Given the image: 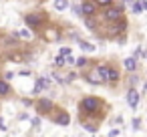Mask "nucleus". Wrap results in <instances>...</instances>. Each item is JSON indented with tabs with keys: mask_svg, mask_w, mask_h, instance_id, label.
<instances>
[{
	"mask_svg": "<svg viewBox=\"0 0 147 137\" xmlns=\"http://www.w3.org/2000/svg\"><path fill=\"white\" fill-rule=\"evenodd\" d=\"M105 109H107V107H105V101H103V99L93 97V95L83 97V99L79 101V119H81V123H83V121L99 123V121L105 119V113H107Z\"/></svg>",
	"mask_w": 147,
	"mask_h": 137,
	"instance_id": "1",
	"label": "nucleus"
},
{
	"mask_svg": "<svg viewBox=\"0 0 147 137\" xmlns=\"http://www.w3.org/2000/svg\"><path fill=\"white\" fill-rule=\"evenodd\" d=\"M24 22H26V26H28V30H45L47 28V24H49V16H47V12H30V14H26L24 16Z\"/></svg>",
	"mask_w": 147,
	"mask_h": 137,
	"instance_id": "2",
	"label": "nucleus"
},
{
	"mask_svg": "<svg viewBox=\"0 0 147 137\" xmlns=\"http://www.w3.org/2000/svg\"><path fill=\"white\" fill-rule=\"evenodd\" d=\"M125 18V8H123V4H111V6H107L105 10H103V20L105 22H109V24H113V22H119V20H123Z\"/></svg>",
	"mask_w": 147,
	"mask_h": 137,
	"instance_id": "3",
	"label": "nucleus"
},
{
	"mask_svg": "<svg viewBox=\"0 0 147 137\" xmlns=\"http://www.w3.org/2000/svg\"><path fill=\"white\" fill-rule=\"evenodd\" d=\"M32 107H34V111H36L38 115L49 117V115L55 111V101H53L51 97H38V99H34Z\"/></svg>",
	"mask_w": 147,
	"mask_h": 137,
	"instance_id": "4",
	"label": "nucleus"
},
{
	"mask_svg": "<svg viewBox=\"0 0 147 137\" xmlns=\"http://www.w3.org/2000/svg\"><path fill=\"white\" fill-rule=\"evenodd\" d=\"M127 20L123 18V20H119V22H113V24H109L107 26V38H115L117 40V36H123L125 32H127Z\"/></svg>",
	"mask_w": 147,
	"mask_h": 137,
	"instance_id": "5",
	"label": "nucleus"
},
{
	"mask_svg": "<svg viewBox=\"0 0 147 137\" xmlns=\"http://www.w3.org/2000/svg\"><path fill=\"white\" fill-rule=\"evenodd\" d=\"M49 119H51L53 123L61 125V127H69V125H71V115H69V111H65V109H57V107H55V111L49 115Z\"/></svg>",
	"mask_w": 147,
	"mask_h": 137,
	"instance_id": "6",
	"label": "nucleus"
},
{
	"mask_svg": "<svg viewBox=\"0 0 147 137\" xmlns=\"http://www.w3.org/2000/svg\"><path fill=\"white\" fill-rule=\"evenodd\" d=\"M81 12H83V18H97L99 16V6L93 2V0H83L81 2Z\"/></svg>",
	"mask_w": 147,
	"mask_h": 137,
	"instance_id": "7",
	"label": "nucleus"
},
{
	"mask_svg": "<svg viewBox=\"0 0 147 137\" xmlns=\"http://www.w3.org/2000/svg\"><path fill=\"white\" fill-rule=\"evenodd\" d=\"M53 87V81L49 79V77H36V83H34V87H32V95H34V99H36V95H40L42 91H49Z\"/></svg>",
	"mask_w": 147,
	"mask_h": 137,
	"instance_id": "8",
	"label": "nucleus"
},
{
	"mask_svg": "<svg viewBox=\"0 0 147 137\" xmlns=\"http://www.w3.org/2000/svg\"><path fill=\"white\" fill-rule=\"evenodd\" d=\"M42 34H45V38H47L49 43H51V40H61V38H63L61 28H59V26H53V24H51V26H47V28L42 30Z\"/></svg>",
	"mask_w": 147,
	"mask_h": 137,
	"instance_id": "9",
	"label": "nucleus"
},
{
	"mask_svg": "<svg viewBox=\"0 0 147 137\" xmlns=\"http://www.w3.org/2000/svg\"><path fill=\"white\" fill-rule=\"evenodd\" d=\"M125 99H127V105L135 111L137 109V105H139V99H141V93L137 91V89H127V95H125Z\"/></svg>",
	"mask_w": 147,
	"mask_h": 137,
	"instance_id": "10",
	"label": "nucleus"
},
{
	"mask_svg": "<svg viewBox=\"0 0 147 137\" xmlns=\"http://www.w3.org/2000/svg\"><path fill=\"white\" fill-rule=\"evenodd\" d=\"M119 81H121V73H119V69H115L113 65H109V75H107V81H105V85H111V87H115V85H119Z\"/></svg>",
	"mask_w": 147,
	"mask_h": 137,
	"instance_id": "11",
	"label": "nucleus"
},
{
	"mask_svg": "<svg viewBox=\"0 0 147 137\" xmlns=\"http://www.w3.org/2000/svg\"><path fill=\"white\" fill-rule=\"evenodd\" d=\"M89 69H91V73H89V75H85L83 79H85L89 85H93V87H99V85H103V81H101V79H99V75H97V67H95V65H91Z\"/></svg>",
	"mask_w": 147,
	"mask_h": 137,
	"instance_id": "12",
	"label": "nucleus"
},
{
	"mask_svg": "<svg viewBox=\"0 0 147 137\" xmlns=\"http://www.w3.org/2000/svg\"><path fill=\"white\" fill-rule=\"evenodd\" d=\"M137 65H139V63H137L135 57H127V59L123 61V69H125L127 73H135V71H137Z\"/></svg>",
	"mask_w": 147,
	"mask_h": 137,
	"instance_id": "13",
	"label": "nucleus"
},
{
	"mask_svg": "<svg viewBox=\"0 0 147 137\" xmlns=\"http://www.w3.org/2000/svg\"><path fill=\"white\" fill-rule=\"evenodd\" d=\"M53 6H55V10H59V12H65V10H69V0H53Z\"/></svg>",
	"mask_w": 147,
	"mask_h": 137,
	"instance_id": "14",
	"label": "nucleus"
},
{
	"mask_svg": "<svg viewBox=\"0 0 147 137\" xmlns=\"http://www.w3.org/2000/svg\"><path fill=\"white\" fill-rule=\"evenodd\" d=\"M10 93H12L10 85H8L6 81H2V79H0V99H4V97H8Z\"/></svg>",
	"mask_w": 147,
	"mask_h": 137,
	"instance_id": "15",
	"label": "nucleus"
},
{
	"mask_svg": "<svg viewBox=\"0 0 147 137\" xmlns=\"http://www.w3.org/2000/svg\"><path fill=\"white\" fill-rule=\"evenodd\" d=\"M79 47L83 49V53H95V51H97V47H95L93 43H89V40H83V38L79 40Z\"/></svg>",
	"mask_w": 147,
	"mask_h": 137,
	"instance_id": "16",
	"label": "nucleus"
},
{
	"mask_svg": "<svg viewBox=\"0 0 147 137\" xmlns=\"http://www.w3.org/2000/svg\"><path fill=\"white\" fill-rule=\"evenodd\" d=\"M81 125H83V129H85V131H89V133H93V135L99 131V123H93V121H83Z\"/></svg>",
	"mask_w": 147,
	"mask_h": 137,
	"instance_id": "17",
	"label": "nucleus"
},
{
	"mask_svg": "<svg viewBox=\"0 0 147 137\" xmlns=\"http://www.w3.org/2000/svg\"><path fill=\"white\" fill-rule=\"evenodd\" d=\"M91 63H93V61H89L87 57H79V59L75 61V67H77V69H87V67H91Z\"/></svg>",
	"mask_w": 147,
	"mask_h": 137,
	"instance_id": "18",
	"label": "nucleus"
},
{
	"mask_svg": "<svg viewBox=\"0 0 147 137\" xmlns=\"http://www.w3.org/2000/svg\"><path fill=\"white\" fill-rule=\"evenodd\" d=\"M137 83H139V75H137V73H129V77H127V87H129V89H135Z\"/></svg>",
	"mask_w": 147,
	"mask_h": 137,
	"instance_id": "19",
	"label": "nucleus"
},
{
	"mask_svg": "<svg viewBox=\"0 0 147 137\" xmlns=\"http://www.w3.org/2000/svg\"><path fill=\"white\" fill-rule=\"evenodd\" d=\"M53 67H55V69H63V67H67V59H65V57H61V55H59V57H55Z\"/></svg>",
	"mask_w": 147,
	"mask_h": 137,
	"instance_id": "20",
	"label": "nucleus"
},
{
	"mask_svg": "<svg viewBox=\"0 0 147 137\" xmlns=\"http://www.w3.org/2000/svg\"><path fill=\"white\" fill-rule=\"evenodd\" d=\"M85 26H87V28H91L93 32H97V28H99V24H97V20H95V18H85Z\"/></svg>",
	"mask_w": 147,
	"mask_h": 137,
	"instance_id": "21",
	"label": "nucleus"
},
{
	"mask_svg": "<svg viewBox=\"0 0 147 137\" xmlns=\"http://www.w3.org/2000/svg\"><path fill=\"white\" fill-rule=\"evenodd\" d=\"M14 36H16V38H32L34 34H32V32H28V28H24V30H18V32H14Z\"/></svg>",
	"mask_w": 147,
	"mask_h": 137,
	"instance_id": "22",
	"label": "nucleus"
},
{
	"mask_svg": "<svg viewBox=\"0 0 147 137\" xmlns=\"http://www.w3.org/2000/svg\"><path fill=\"white\" fill-rule=\"evenodd\" d=\"M53 81H55V83H59V85H67V81H65V77H61V73H59L57 69L53 71Z\"/></svg>",
	"mask_w": 147,
	"mask_h": 137,
	"instance_id": "23",
	"label": "nucleus"
},
{
	"mask_svg": "<svg viewBox=\"0 0 147 137\" xmlns=\"http://www.w3.org/2000/svg\"><path fill=\"white\" fill-rule=\"evenodd\" d=\"M59 55L65 57V59H67V57H73V49H71V47H61V53H59Z\"/></svg>",
	"mask_w": 147,
	"mask_h": 137,
	"instance_id": "24",
	"label": "nucleus"
},
{
	"mask_svg": "<svg viewBox=\"0 0 147 137\" xmlns=\"http://www.w3.org/2000/svg\"><path fill=\"white\" fill-rule=\"evenodd\" d=\"M93 2H95L97 6H103V8H107V6H111V4H115L113 0H93Z\"/></svg>",
	"mask_w": 147,
	"mask_h": 137,
	"instance_id": "25",
	"label": "nucleus"
},
{
	"mask_svg": "<svg viewBox=\"0 0 147 137\" xmlns=\"http://www.w3.org/2000/svg\"><path fill=\"white\" fill-rule=\"evenodd\" d=\"M77 77H79V75H77V71H71V73L65 77V81H67V83H73V81H77Z\"/></svg>",
	"mask_w": 147,
	"mask_h": 137,
	"instance_id": "26",
	"label": "nucleus"
},
{
	"mask_svg": "<svg viewBox=\"0 0 147 137\" xmlns=\"http://www.w3.org/2000/svg\"><path fill=\"white\" fill-rule=\"evenodd\" d=\"M40 123H42V119H40V117H32V119H30L32 129H38V127H40Z\"/></svg>",
	"mask_w": 147,
	"mask_h": 137,
	"instance_id": "27",
	"label": "nucleus"
},
{
	"mask_svg": "<svg viewBox=\"0 0 147 137\" xmlns=\"http://www.w3.org/2000/svg\"><path fill=\"white\" fill-rule=\"evenodd\" d=\"M141 10H143V8H141L139 2H133V4H131V12H133V14H139Z\"/></svg>",
	"mask_w": 147,
	"mask_h": 137,
	"instance_id": "28",
	"label": "nucleus"
},
{
	"mask_svg": "<svg viewBox=\"0 0 147 137\" xmlns=\"http://www.w3.org/2000/svg\"><path fill=\"white\" fill-rule=\"evenodd\" d=\"M131 127H133V129H141V119H139V117H133V119H131Z\"/></svg>",
	"mask_w": 147,
	"mask_h": 137,
	"instance_id": "29",
	"label": "nucleus"
},
{
	"mask_svg": "<svg viewBox=\"0 0 147 137\" xmlns=\"http://www.w3.org/2000/svg\"><path fill=\"white\" fill-rule=\"evenodd\" d=\"M12 77H14V73H12V71H6V73L2 75V81H6V83H8V81H12Z\"/></svg>",
	"mask_w": 147,
	"mask_h": 137,
	"instance_id": "30",
	"label": "nucleus"
},
{
	"mask_svg": "<svg viewBox=\"0 0 147 137\" xmlns=\"http://www.w3.org/2000/svg\"><path fill=\"white\" fill-rule=\"evenodd\" d=\"M73 10H75V14H77V16H83V12H81V4H75V6H73Z\"/></svg>",
	"mask_w": 147,
	"mask_h": 137,
	"instance_id": "31",
	"label": "nucleus"
},
{
	"mask_svg": "<svg viewBox=\"0 0 147 137\" xmlns=\"http://www.w3.org/2000/svg\"><path fill=\"white\" fill-rule=\"evenodd\" d=\"M20 103H22L24 107H32V103H34V101H30V99H20Z\"/></svg>",
	"mask_w": 147,
	"mask_h": 137,
	"instance_id": "32",
	"label": "nucleus"
},
{
	"mask_svg": "<svg viewBox=\"0 0 147 137\" xmlns=\"http://www.w3.org/2000/svg\"><path fill=\"white\" fill-rule=\"evenodd\" d=\"M119 133H121V129H117V127H115V129H111V131H109V137H117Z\"/></svg>",
	"mask_w": 147,
	"mask_h": 137,
	"instance_id": "33",
	"label": "nucleus"
},
{
	"mask_svg": "<svg viewBox=\"0 0 147 137\" xmlns=\"http://www.w3.org/2000/svg\"><path fill=\"white\" fill-rule=\"evenodd\" d=\"M6 129H8V127H6V121L0 117V131H6Z\"/></svg>",
	"mask_w": 147,
	"mask_h": 137,
	"instance_id": "34",
	"label": "nucleus"
},
{
	"mask_svg": "<svg viewBox=\"0 0 147 137\" xmlns=\"http://www.w3.org/2000/svg\"><path fill=\"white\" fill-rule=\"evenodd\" d=\"M71 65H75V59L73 57H67V67H71Z\"/></svg>",
	"mask_w": 147,
	"mask_h": 137,
	"instance_id": "35",
	"label": "nucleus"
},
{
	"mask_svg": "<svg viewBox=\"0 0 147 137\" xmlns=\"http://www.w3.org/2000/svg\"><path fill=\"white\" fill-rule=\"evenodd\" d=\"M20 75H22V77H30V71H28V69H22Z\"/></svg>",
	"mask_w": 147,
	"mask_h": 137,
	"instance_id": "36",
	"label": "nucleus"
},
{
	"mask_svg": "<svg viewBox=\"0 0 147 137\" xmlns=\"http://www.w3.org/2000/svg\"><path fill=\"white\" fill-rule=\"evenodd\" d=\"M24 119H28V113H20L18 115V121H24Z\"/></svg>",
	"mask_w": 147,
	"mask_h": 137,
	"instance_id": "37",
	"label": "nucleus"
},
{
	"mask_svg": "<svg viewBox=\"0 0 147 137\" xmlns=\"http://www.w3.org/2000/svg\"><path fill=\"white\" fill-rule=\"evenodd\" d=\"M121 123H123V117H121V115H117V119H115V125H121Z\"/></svg>",
	"mask_w": 147,
	"mask_h": 137,
	"instance_id": "38",
	"label": "nucleus"
},
{
	"mask_svg": "<svg viewBox=\"0 0 147 137\" xmlns=\"http://www.w3.org/2000/svg\"><path fill=\"white\" fill-rule=\"evenodd\" d=\"M121 2H123V4H133L135 0H121Z\"/></svg>",
	"mask_w": 147,
	"mask_h": 137,
	"instance_id": "39",
	"label": "nucleus"
},
{
	"mask_svg": "<svg viewBox=\"0 0 147 137\" xmlns=\"http://www.w3.org/2000/svg\"><path fill=\"white\" fill-rule=\"evenodd\" d=\"M143 93H147V81H145V85H143Z\"/></svg>",
	"mask_w": 147,
	"mask_h": 137,
	"instance_id": "40",
	"label": "nucleus"
}]
</instances>
